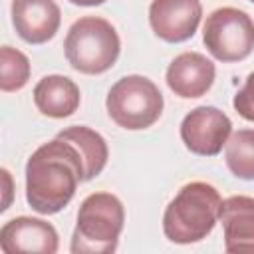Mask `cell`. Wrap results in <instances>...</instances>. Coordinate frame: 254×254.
I'll return each instance as SVG.
<instances>
[{
  "label": "cell",
  "mask_w": 254,
  "mask_h": 254,
  "mask_svg": "<svg viewBox=\"0 0 254 254\" xmlns=\"http://www.w3.org/2000/svg\"><path fill=\"white\" fill-rule=\"evenodd\" d=\"M56 137L65 139L75 145V149L79 151L81 161H83V179L85 181L95 179L105 169L107 159H109V149H107L105 139L91 127L71 125V127L62 129Z\"/></svg>",
  "instance_id": "14"
},
{
  "label": "cell",
  "mask_w": 254,
  "mask_h": 254,
  "mask_svg": "<svg viewBox=\"0 0 254 254\" xmlns=\"http://www.w3.org/2000/svg\"><path fill=\"white\" fill-rule=\"evenodd\" d=\"M60 246V238L56 228L32 216H16L0 228V248L4 254L16 252H40V254H56Z\"/></svg>",
  "instance_id": "9"
},
{
  "label": "cell",
  "mask_w": 254,
  "mask_h": 254,
  "mask_svg": "<svg viewBox=\"0 0 254 254\" xmlns=\"http://www.w3.org/2000/svg\"><path fill=\"white\" fill-rule=\"evenodd\" d=\"M220 206L222 198L212 185L187 183L165 208L163 232L175 244L200 242L216 226Z\"/></svg>",
  "instance_id": "2"
},
{
  "label": "cell",
  "mask_w": 254,
  "mask_h": 254,
  "mask_svg": "<svg viewBox=\"0 0 254 254\" xmlns=\"http://www.w3.org/2000/svg\"><path fill=\"white\" fill-rule=\"evenodd\" d=\"M232 105L240 117H244L246 121H254V71L246 77L244 87L234 95Z\"/></svg>",
  "instance_id": "17"
},
{
  "label": "cell",
  "mask_w": 254,
  "mask_h": 254,
  "mask_svg": "<svg viewBox=\"0 0 254 254\" xmlns=\"http://www.w3.org/2000/svg\"><path fill=\"white\" fill-rule=\"evenodd\" d=\"M250 2H252V4H254V0H250Z\"/></svg>",
  "instance_id": "20"
},
{
  "label": "cell",
  "mask_w": 254,
  "mask_h": 254,
  "mask_svg": "<svg viewBox=\"0 0 254 254\" xmlns=\"http://www.w3.org/2000/svg\"><path fill=\"white\" fill-rule=\"evenodd\" d=\"M200 16V0H153L149 6V24L155 36L169 44L192 38Z\"/></svg>",
  "instance_id": "8"
},
{
  "label": "cell",
  "mask_w": 254,
  "mask_h": 254,
  "mask_svg": "<svg viewBox=\"0 0 254 254\" xmlns=\"http://www.w3.org/2000/svg\"><path fill=\"white\" fill-rule=\"evenodd\" d=\"M30 79V60L12 46L0 48V89L18 91Z\"/></svg>",
  "instance_id": "16"
},
{
  "label": "cell",
  "mask_w": 254,
  "mask_h": 254,
  "mask_svg": "<svg viewBox=\"0 0 254 254\" xmlns=\"http://www.w3.org/2000/svg\"><path fill=\"white\" fill-rule=\"evenodd\" d=\"M62 12L56 0H12V24L28 44L52 40L60 28Z\"/></svg>",
  "instance_id": "11"
},
{
  "label": "cell",
  "mask_w": 254,
  "mask_h": 254,
  "mask_svg": "<svg viewBox=\"0 0 254 254\" xmlns=\"http://www.w3.org/2000/svg\"><path fill=\"white\" fill-rule=\"evenodd\" d=\"M109 117L123 129L139 131L151 127L163 113L165 99L159 87L145 75H125L107 91Z\"/></svg>",
  "instance_id": "5"
},
{
  "label": "cell",
  "mask_w": 254,
  "mask_h": 254,
  "mask_svg": "<svg viewBox=\"0 0 254 254\" xmlns=\"http://www.w3.org/2000/svg\"><path fill=\"white\" fill-rule=\"evenodd\" d=\"M83 181L79 151L56 137L40 145L26 163V200L40 214H56L67 206Z\"/></svg>",
  "instance_id": "1"
},
{
  "label": "cell",
  "mask_w": 254,
  "mask_h": 254,
  "mask_svg": "<svg viewBox=\"0 0 254 254\" xmlns=\"http://www.w3.org/2000/svg\"><path fill=\"white\" fill-rule=\"evenodd\" d=\"M123 224V202L111 192H91L79 206L69 250L73 254L115 252Z\"/></svg>",
  "instance_id": "3"
},
{
  "label": "cell",
  "mask_w": 254,
  "mask_h": 254,
  "mask_svg": "<svg viewBox=\"0 0 254 254\" xmlns=\"http://www.w3.org/2000/svg\"><path fill=\"white\" fill-rule=\"evenodd\" d=\"M81 101L79 87L65 75H46L34 87V103L46 117L64 119L77 111Z\"/></svg>",
  "instance_id": "13"
},
{
  "label": "cell",
  "mask_w": 254,
  "mask_h": 254,
  "mask_svg": "<svg viewBox=\"0 0 254 254\" xmlns=\"http://www.w3.org/2000/svg\"><path fill=\"white\" fill-rule=\"evenodd\" d=\"M232 135V121L224 111L212 105H200L189 111L181 123L185 147L200 157H214Z\"/></svg>",
  "instance_id": "7"
},
{
  "label": "cell",
  "mask_w": 254,
  "mask_h": 254,
  "mask_svg": "<svg viewBox=\"0 0 254 254\" xmlns=\"http://www.w3.org/2000/svg\"><path fill=\"white\" fill-rule=\"evenodd\" d=\"M202 42L218 62H240L254 50V20L232 6L216 8L206 16Z\"/></svg>",
  "instance_id": "6"
},
{
  "label": "cell",
  "mask_w": 254,
  "mask_h": 254,
  "mask_svg": "<svg viewBox=\"0 0 254 254\" xmlns=\"http://www.w3.org/2000/svg\"><path fill=\"white\" fill-rule=\"evenodd\" d=\"M69 2L71 4H77V6H99L105 0H69Z\"/></svg>",
  "instance_id": "19"
},
{
  "label": "cell",
  "mask_w": 254,
  "mask_h": 254,
  "mask_svg": "<svg viewBox=\"0 0 254 254\" xmlns=\"http://www.w3.org/2000/svg\"><path fill=\"white\" fill-rule=\"evenodd\" d=\"M218 218L224 230L226 252H254V196H228L222 200Z\"/></svg>",
  "instance_id": "12"
},
{
  "label": "cell",
  "mask_w": 254,
  "mask_h": 254,
  "mask_svg": "<svg viewBox=\"0 0 254 254\" xmlns=\"http://www.w3.org/2000/svg\"><path fill=\"white\" fill-rule=\"evenodd\" d=\"M2 179H4V183H6V200H4V204H2V212L8 208V202H10V190H12V181H10V173L6 171V169H2Z\"/></svg>",
  "instance_id": "18"
},
{
  "label": "cell",
  "mask_w": 254,
  "mask_h": 254,
  "mask_svg": "<svg viewBox=\"0 0 254 254\" xmlns=\"http://www.w3.org/2000/svg\"><path fill=\"white\" fill-rule=\"evenodd\" d=\"M224 159L234 177L254 181V129L234 131L226 141Z\"/></svg>",
  "instance_id": "15"
},
{
  "label": "cell",
  "mask_w": 254,
  "mask_h": 254,
  "mask_svg": "<svg viewBox=\"0 0 254 254\" xmlns=\"http://www.w3.org/2000/svg\"><path fill=\"white\" fill-rule=\"evenodd\" d=\"M64 50L75 71L97 75L115 65L121 52V40L117 30L105 18L83 16L67 30Z\"/></svg>",
  "instance_id": "4"
},
{
  "label": "cell",
  "mask_w": 254,
  "mask_h": 254,
  "mask_svg": "<svg viewBox=\"0 0 254 254\" xmlns=\"http://www.w3.org/2000/svg\"><path fill=\"white\" fill-rule=\"evenodd\" d=\"M214 75L216 67L206 56L198 52H183L169 64L165 79L175 95L194 99L202 97L212 87Z\"/></svg>",
  "instance_id": "10"
}]
</instances>
